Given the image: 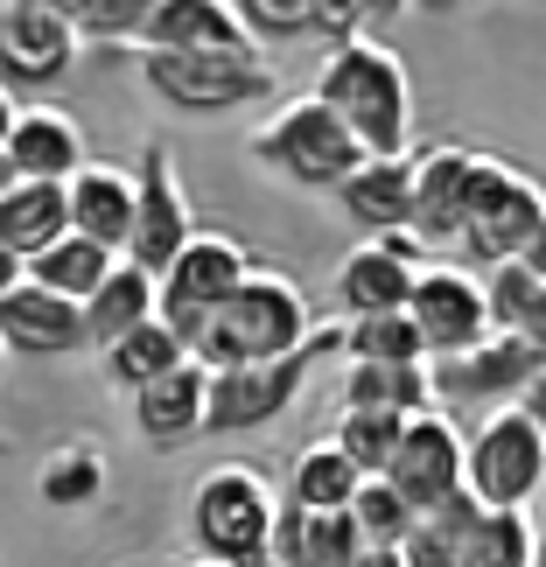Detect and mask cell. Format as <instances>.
<instances>
[{"mask_svg":"<svg viewBox=\"0 0 546 567\" xmlns=\"http://www.w3.org/2000/svg\"><path fill=\"white\" fill-rule=\"evenodd\" d=\"M189 238H196V210H189V196H183L176 147L147 141L141 147V168H134V238H126L120 259H126V267H141L147 280H162Z\"/></svg>","mask_w":546,"mask_h":567,"instance_id":"obj_10","label":"cell"},{"mask_svg":"<svg viewBox=\"0 0 546 567\" xmlns=\"http://www.w3.org/2000/svg\"><path fill=\"white\" fill-rule=\"evenodd\" d=\"M274 491L267 476L246 470V463H225L210 470L204 484L189 491V539H196V560H217V567H259L274 554Z\"/></svg>","mask_w":546,"mask_h":567,"instance_id":"obj_4","label":"cell"},{"mask_svg":"<svg viewBox=\"0 0 546 567\" xmlns=\"http://www.w3.org/2000/svg\"><path fill=\"white\" fill-rule=\"evenodd\" d=\"M71 238H92L105 252H126V238H134V176L113 162H84L71 183Z\"/></svg>","mask_w":546,"mask_h":567,"instance_id":"obj_21","label":"cell"},{"mask_svg":"<svg viewBox=\"0 0 546 567\" xmlns=\"http://www.w3.org/2000/svg\"><path fill=\"white\" fill-rule=\"evenodd\" d=\"M253 42H295V35H322V0H238Z\"/></svg>","mask_w":546,"mask_h":567,"instance_id":"obj_38","label":"cell"},{"mask_svg":"<svg viewBox=\"0 0 546 567\" xmlns=\"http://www.w3.org/2000/svg\"><path fill=\"white\" fill-rule=\"evenodd\" d=\"M539 280L526 274V259H505V267H491L484 274V301H491V330H526L533 322V309H539Z\"/></svg>","mask_w":546,"mask_h":567,"instance_id":"obj_36","label":"cell"},{"mask_svg":"<svg viewBox=\"0 0 546 567\" xmlns=\"http://www.w3.org/2000/svg\"><path fill=\"white\" fill-rule=\"evenodd\" d=\"M8 162L21 183H71L84 162V126L78 113L63 105H21L14 113V134H8Z\"/></svg>","mask_w":546,"mask_h":567,"instance_id":"obj_20","label":"cell"},{"mask_svg":"<svg viewBox=\"0 0 546 567\" xmlns=\"http://www.w3.org/2000/svg\"><path fill=\"white\" fill-rule=\"evenodd\" d=\"M413 518H421V512H413L406 497L385 484V476H364V484H358V497H351V526H358V539H364V547H400Z\"/></svg>","mask_w":546,"mask_h":567,"instance_id":"obj_35","label":"cell"},{"mask_svg":"<svg viewBox=\"0 0 546 567\" xmlns=\"http://www.w3.org/2000/svg\"><path fill=\"white\" fill-rule=\"evenodd\" d=\"M134 56H204V50H259L238 21V0H147Z\"/></svg>","mask_w":546,"mask_h":567,"instance_id":"obj_16","label":"cell"},{"mask_svg":"<svg viewBox=\"0 0 546 567\" xmlns=\"http://www.w3.org/2000/svg\"><path fill=\"white\" fill-rule=\"evenodd\" d=\"M343 406L364 413H434V364H343Z\"/></svg>","mask_w":546,"mask_h":567,"instance_id":"obj_26","label":"cell"},{"mask_svg":"<svg viewBox=\"0 0 546 567\" xmlns=\"http://www.w3.org/2000/svg\"><path fill=\"white\" fill-rule=\"evenodd\" d=\"M476 518H484V505H476L470 491H455L449 505L421 512L406 526V539H400V567H455V554H463V539H470Z\"/></svg>","mask_w":546,"mask_h":567,"instance_id":"obj_29","label":"cell"},{"mask_svg":"<svg viewBox=\"0 0 546 567\" xmlns=\"http://www.w3.org/2000/svg\"><path fill=\"white\" fill-rule=\"evenodd\" d=\"M162 316V280H147L141 267H113V280L84 301V337H92V351H113L120 337H134L141 322Z\"/></svg>","mask_w":546,"mask_h":567,"instance_id":"obj_25","label":"cell"},{"mask_svg":"<svg viewBox=\"0 0 546 567\" xmlns=\"http://www.w3.org/2000/svg\"><path fill=\"white\" fill-rule=\"evenodd\" d=\"M463 449H470V434L455 427V413H413L406 434H400V455H392V470H385V484L406 497L413 512H434V505H449L455 491H463Z\"/></svg>","mask_w":546,"mask_h":567,"instance_id":"obj_13","label":"cell"},{"mask_svg":"<svg viewBox=\"0 0 546 567\" xmlns=\"http://www.w3.org/2000/svg\"><path fill=\"white\" fill-rule=\"evenodd\" d=\"M518 337H526V343H533V351L546 358V295H539V309H533V322H526V330H518Z\"/></svg>","mask_w":546,"mask_h":567,"instance_id":"obj_43","label":"cell"},{"mask_svg":"<svg viewBox=\"0 0 546 567\" xmlns=\"http://www.w3.org/2000/svg\"><path fill=\"white\" fill-rule=\"evenodd\" d=\"M0 343H8V358H71V351H92V337H84V309L63 295H42L35 280H21V288L0 301Z\"/></svg>","mask_w":546,"mask_h":567,"instance_id":"obj_18","label":"cell"},{"mask_svg":"<svg viewBox=\"0 0 546 567\" xmlns=\"http://www.w3.org/2000/svg\"><path fill=\"white\" fill-rule=\"evenodd\" d=\"M546 372V358L533 351L526 337H512V330H497L491 343H476V351L463 358H442L434 364V406H484V413H505L526 400V385Z\"/></svg>","mask_w":546,"mask_h":567,"instance_id":"obj_12","label":"cell"},{"mask_svg":"<svg viewBox=\"0 0 546 567\" xmlns=\"http://www.w3.org/2000/svg\"><path fill=\"white\" fill-rule=\"evenodd\" d=\"M204 421H210V372L196 358H183L176 372L134 392V434L147 449H183L204 434Z\"/></svg>","mask_w":546,"mask_h":567,"instance_id":"obj_19","label":"cell"},{"mask_svg":"<svg viewBox=\"0 0 546 567\" xmlns=\"http://www.w3.org/2000/svg\"><path fill=\"white\" fill-rule=\"evenodd\" d=\"M343 351H351V364H427V343H421L406 309L343 322Z\"/></svg>","mask_w":546,"mask_h":567,"instance_id":"obj_32","label":"cell"},{"mask_svg":"<svg viewBox=\"0 0 546 567\" xmlns=\"http://www.w3.org/2000/svg\"><path fill=\"white\" fill-rule=\"evenodd\" d=\"M253 267H259L253 246L238 231H225V225H196V238L176 252V267L162 274V322L176 330V343L189 358H196V343H204V330H210L217 301H225Z\"/></svg>","mask_w":546,"mask_h":567,"instance_id":"obj_6","label":"cell"},{"mask_svg":"<svg viewBox=\"0 0 546 567\" xmlns=\"http://www.w3.org/2000/svg\"><path fill=\"white\" fill-rule=\"evenodd\" d=\"M14 113H21V105L8 99V84H0V147H8V134H14Z\"/></svg>","mask_w":546,"mask_h":567,"instance_id":"obj_44","label":"cell"},{"mask_svg":"<svg viewBox=\"0 0 546 567\" xmlns=\"http://www.w3.org/2000/svg\"><path fill=\"white\" fill-rule=\"evenodd\" d=\"M400 434H406L400 413H364V406H343V421H337L330 442H337V449L358 463V476H385V470H392V455H400Z\"/></svg>","mask_w":546,"mask_h":567,"instance_id":"obj_34","label":"cell"},{"mask_svg":"<svg viewBox=\"0 0 546 567\" xmlns=\"http://www.w3.org/2000/svg\"><path fill=\"white\" fill-rule=\"evenodd\" d=\"M322 351H343L337 322H316V337L301 343L295 358L246 364V372H210V421H204V434H259V427H274L280 413L301 400V385H309Z\"/></svg>","mask_w":546,"mask_h":567,"instance_id":"obj_7","label":"cell"},{"mask_svg":"<svg viewBox=\"0 0 546 567\" xmlns=\"http://www.w3.org/2000/svg\"><path fill=\"white\" fill-rule=\"evenodd\" d=\"M21 280H29V267H21V259H14L8 246H0V301H8V295L21 288Z\"/></svg>","mask_w":546,"mask_h":567,"instance_id":"obj_41","label":"cell"},{"mask_svg":"<svg viewBox=\"0 0 546 567\" xmlns=\"http://www.w3.org/2000/svg\"><path fill=\"white\" fill-rule=\"evenodd\" d=\"M463 491L484 512H526L546 491V442H539V427L518 406L476 421L470 449H463Z\"/></svg>","mask_w":546,"mask_h":567,"instance_id":"obj_8","label":"cell"},{"mask_svg":"<svg viewBox=\"0 0 546 567\" xmlns=\"http://www.w3.org/2000/svg\"><path fill=\"white\" fill-rule=\"evenodd\" d=\"M351 567H400V547H358Z\"/></svg>","mask_w":546,"mask_h":567,"instance_id":"obj_42","label":"cell"},{"mask_svg":"<svg viewBox=\"0 0 546 567\" xmlns=\"http://www.w3.org/2000/svg\"><path fill=\"white\" fill-rule=\"evenodd\" d=\"M78 29L50 0H0V84H56L78 63Z\"/></svg>","mask_w":546,"mask_h":567,"instance_id":"obj_14","label":"cell"},{"mask_svg":"<svg viewBox=\"0 0 546 567\" xmlns=\"http://www.w3.org/2000/svg\"><path fill=\"white\" fill-rule=\"evenodd\" d=\"M413 330L427 343V364L442 358H463L476 343H491V301H484V274L470 267H449V259H421L413 274V301H406Z\"/></svg>","mask_w":546,"mask_h":567,"instance_id":"obj_11","label":"cell"},{"mask_svg":"<svg viewBox=\"0 0 546 567\" xmlns=\"http://www.w3.org/2000/svg\"><path fill=\"white\" fill-rule=\"evenodd\" d=\"M309 337H316V316H309L301 280L280 274V267H253L225 301H217L210 330L196 343V364H204V372H246V364L295 358Z\"/></svg>","mask_w":546,"mask_h":567,"instance_id":"obj_2","label":"cell"},{"mask_svg":"<svg viewBox=\"0 0 546 567\" xmlns=\"http://www.w3.org/2000/svg\"><path fill=\"white\" fill-rule=\"evenodd\" d=\"M63 14H71L78 42H113V50H126L147 21V0H63Z\"/></svg>","mask_w":546,"mask_h":567,"instance_id":"obj_37","label":"cell"},{"mask_svg":"<svg viewBox=\"0 0 546 567\" xmlns=\"http://www.w3.org/2000/svg\"><path fill=\"white\" fill-rule=\"evenodd\" d=\"M337 204L351 210V225L371 231V238H406V217H413V155L364 162L358 176L337 189Z\"/></svg>","mask_w":546,"mask_h":567,"instance_id":"obj_22","label":"cell"},{"mask_svg":"<svg viewBox=\"0 0 546 567\" xmlns=\"http://www.w3.org/2000/svg\"><path fill=\"white\" fill-rule=\"evenodd\" d=\"M183 358H189V351L176 343V330H168V322L155 316V322H141L134 337H120L113 351H105V379H113V385H126V400H134L141 385H155L162 372H176Z\"/></svg>","mask_w":546,"mask_h":567,"instance_id":"obj_31","label":"cell"},{"mask_svg":"<svg viewBox=\"0 0 546 567\" xmlns=\"http://www.w3.org/2000/svg\"><path fill=\"white\" fill-rule=\"evenodd\" d=\"M539 217H546V196L526 168L505 162V155H476L470 196H463V252L476 267L491 274V267H505V259H518L533 246Z\"/></svg>","mask_w":546,"mask_h":567,"instance_id":"obj_5","label":"cell"},{"mask_svg":"<svg viewBox=\"0 0 546 567\" xmlns=\"http://www.w3.org/2000/svg\"><path fill=\"white\" fill-rule=\"evenodd\" d=\"M309 92L351 126L364 162H385V155H406L413 147V78H406V56L385 50L379 35L337 42V50L322 56Z\"/></svg>","mask_w":546,"mask_h":567,"instance_id":"obj_1","label":"cell"},{"mask_svg":"<svg viewBox=\"0 0 546 567\" xmlns=\"http://www.w3.org/2000/svg\"><path fill=\"white\" fill-rule=\"evenodd\" d=\"M259 567H274V554H267V560H259Z\"/></svg>","mask_w":546,"mask_h":567,"instance_id":"obj_48","label":"cell"},{"mask_svg":"<svg viewBox=\"0 0 546 567\" xmlns=\"http://www.w3.org/2000/svg\"><path fill=\"white\" fill-rule=\"evenodd\" d=\"M113 267H120V252H105V246H92V238H56L42 259H29V280L42 295H63V301H92L105 280H113Z\"/></svg>","mask_w":546,"mask_h":567,"instance_id":"obj_28","label":"cell"},{"mask_svg":"<svg viewBox=\"0 0 546 567\" xmlns=\"http://www.w3.org/2000/svg\"><path fill=\"white\" fill-rule=\"evenodd\" d=\"M470 168H476V147H463V141H434V147H421V155H413V217H406V238H413L421 252L463 246Z\"/></svg>","mask_w":546,"mask_h":567,"instance_id":"obj_15","label":"cell"},{"mask_svg":"<svg viewBox=\"0 0 546 567\" xmlns=\"http://www.w3.org/2000/svg\"><path fill=\"white\" fill-rule=\"evenodd\" d=\"M246 147H253V162H267L274 176H288L295 189H343L364 168V147L351 141V126H343L316 92L274 105V120L253 126Z\"/></svg>","mask_w":546,"mask_h":567,"instance_id":"obj_3","label":"cell"},{"mask_svg":"<svg viewBox=\"0 0 546 567\" xmlns=\"http://www.w3.org/2000/svg\"><path fill=\"white\" fill-rule=\"evenodd\" d=\"M455 567H533V518L526 512H484L470 526Z\"/></svg>","mask_w":546,"mask_h":567,"instance_id":"obj_33","label":"cell"},{"mask_svg":"<svg viewBox=\"0 0 546 567\" xmlns=\"http://www.w3.org/2000/svg\"><path fill=\"white\" fill-rule=\"evenodd\" d=\"M0 358H8V343H0Z\"/></svg>","mask_w":546,"mask_h":567,"instance_id":"obj_49","label":"cell"},{"mask_svg":"<svg viewBox=\"0 0 546 567\" xmlns=\"http://www.w3.org/2000/svg\"><path fill=\"white\" fill-rule=\"evenodd\" d=\"M413 274H421V246H413V238H364V246H351L343 267H337L343 316L364 322V316L406 309V301H413Z\"/></svg>","mask_w":546,"mask_h":567,"instance_id":"obj_17","label":"cell"},{"mask_svg":"<svg viewBox=\"0 0 546 567\" xmlns=\"http://www.w3.org/2000/svg\"><path fill=\"white\" fill-rule=\"evenodd\" d=\"M189 567H217V560H189Z\"/></svg>","mask_w":546,"mask_h":567,"instance_id":"obj_47","label":"cell"},{"mask_svg":"<svg viewBox=\"0 0 546 567\" xmlns=\"http://www.w3.org/2000/svg\"><path fill=\"white\" fill-rule=\"evenodd\" d=\"M56 238H71V196H63V183H14L0 196V246L21 267L42 259Z\"/></svg>","mask_w":546,"mask_h":567,"instance_id":"obj_23","label":"cell"},{"mask_svg":"<svg viewBox=\"0 0 546 567\" xmlns=\"http://www.w3.org/2000/svg\"><path fill=\"white\" fill-rule=\"evenodd\" d=\"M533 567H546V512L533 518Z\"/></svg>","mask_w":546,"mask_h":567,"instance_id":"obj_45","label":"cell"},{"mask_svg":"<svg viewBox=\"0 0 546 567\" xmlns=\"http://www.w3.org/2000/svg\"><path fill=\"white\" fill-rule=\"evenodd\" d=\"M518 259H526V274L539 280V288H546V217H539V231H533V246L526 252H518Z\"/></svg>","mask_w":546,"mask_h":567,"instance_id":"obj_40","label":"cell"},{"mask_svg":"<svg viewBox=\"0 0 546 567\" xmlns=\"http://www.w3.org/2000/svg\"><path fill=\"white\" fill-rule=\"evenodd\" d=\"M518 413H526V421L539 427V442H546V372H539V379L526 385V400H518Z\"/></svg>","mask_w":546,"mask_h":567,"instance_id":"obj_39","label":"cell"},{"mask_svg":"<svg viewBox=\"0 0 546 567\" xmlns=\"http://www.w3.org/2000/svg\"><path fill=\"white\" fill-rule=\"evenodd\" d=\"M35 497H42L50 512H92L99 497H105V455H99L92 442H63L50 463H42Z\"/></svg>","mask_w":546,"mask_h":567,"instance_id":"obj_30","label":"cell"},{"mask_svg":"<svg viewBox=\"0 0 546 567\" xmlns=\"http://www.w3.org/2000/svg\"><path fill=\"white\" fill-rule=\"evenodd\" d=\"M147 92H162L183 113H231L274 92V63L259 50H204V56H134Z\"/></svg>","mask_w":546,"mask_h":567,"instance_id":"obj_9","label":"cell"},{"mask_svg":"<svg viewBox=\"0 0 546 567\" xmlns=\"http://www.w3.org/2000/svg\"><path fill=\"white\" fill-rule=\"evenodd\" d=\"M364 547L351 512H295L280 505L274 518V567H351V554Z\"/></svg>","mask_w":546,"mask_h":567,"instance_id":"obj_24","label":"cell"},{"mask_svg":"<svg viewBox=\"0 0 546 567\" xmlns=\"http://www.w3.org/2000/svg\"><path fill=\"white\" fill-rule=\"evenodd\" d=\"M358 463L343 455L330 434L322 442H309L295 455V470H288V505L295 512H351V497H358Z\"/></svg>","mask_w":546,"mask_h":567,"instance_id":"obj_27","label":"cell"},{"mask_svg":"<svg viewBox=\"0 0 546 567\" xmlns=\"http://www.w3.org/2000/svg\"><path fill=\"white\" fill-rule=\"evenodd\" d=\"M14 183H21V176H14V162H8V147H0V196H8Z\"/></svg>","mask_w":546,"mask_h":567,"instance_id":"obj_46","label":"cell"}]
</instances>
